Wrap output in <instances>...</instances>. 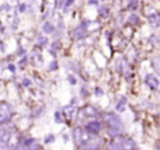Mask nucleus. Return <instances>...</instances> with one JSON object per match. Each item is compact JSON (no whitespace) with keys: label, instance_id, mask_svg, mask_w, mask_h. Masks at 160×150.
Segmentation results:
<instances>
[{"label":"nucleus","instance_id":"nucleus-1","mask_svg":"<svg viewBox=\"0 0 160 150\" xmlns=\"http://www.w3.org/2000/svg\"><path fill=\"white\" fill-rule=\"evenodd\" d=\"M104 122L107 123L110 132L112 135H115V136H118V135L122 132V122H121V119H119L118 115H115V114H105L104 115Z\"/></svg>","mask_w":160,"mask_h":150},{"label":"nucleus","instance_id":"nucleus-2","mask_svg":"<svg viewBox=\"0 0 160 150\" xmlns=\"http://www.w3.org/2000/svg\"><path fill=\"white\" fill-rule=\"evenodd\" d=\"M148 20L153 28L160 27V13L156 11L155 8H148Z\"/></svg>","mask_w":160,"mask_h":150},{"label":"nucleus","instance_id":"nucleus-3","mask_svg":"<svg viewBox=\"0 0 160 150\" xmlns=\"http://www.w3.org/2000/svg\"><path fill=\"white\" fill-rule=\"evenodd\" d=\"M11 108L7 103H0V123H6L10 118Z\"/></svg>","mask_w":160,"mask_h":150},{"label":"nucleus","instance_id":"nucleus-4","mask_svg":"<svg viewBox=\"0 0 160 150\" xmlns=\"http://www.w3.org/2000/svg\"><path fill=\"white\" fill-rule=\"evenodd\" d=\"M145 84H146L150 90H158L160 87L159 79L156 77L155 75H152V73H148V75L145 76Z\"/></svg>","mask_w":160,"mask_h":150},{"label":"nucleus","instance_id":"nucleus-5","mask_svg":"<svg viewBox=\"0 0 160 150\" xmlns=\"http://www.w3.org/2000/svg\"><path fill=\"white\" fill-rule=\"evenodd\" d=\"M86 131L93 135L98 133V132L101 131V123H100L98 121H88V122L86 123Z\"/></svg>","mask_w":160,"mask_h":150},{"label":"nucleus","instance_id":"nucleus-6","mask_svg":"<svg viewBox=\"0 0 160 150\" xmlns=\"http://www.w3.org/2000/svg\"><path fill=\"white\" fill-rule=\"evenodd\" d=\"M18 143H20V136H18V133H17L16 131H11V133H10V140H8V149H7V150H14V149H17Z\"/></svg>","mask_w":160,"mask_h":150},{"label":"nucleus","instance_id":"nucleus-7","mask_svg":"<svg viewBox=\"0 0 160 150\" xmlns=\"http://www.w3.org/2000/svg\"><path fill=\"white\" fill-rule=\"evenodd\" d=\"M121 145L124 150H133L135 149V142H133L131 138H122Z\"/></svg>","mask_w":160,"mask_h":150},{"label":"nucleus","instance_id":"nucleus-8","mask_svg":"<svg viewBox=\"0 0 160 150\" xmlns=\"http://www.w3.org/2000/svg\"><path fill=\"white\" fill-rule=\"evenodd\" d=\"M121 140H122V138L115 136V140H114L112 143H110V145H108L107 150H124V149H122V145H121Z\"/></svg>","mask_w":160,"mask_h":150},{"label":"nucleus","instance_id":"nucleus-9","mask_svg":"<svg viewBox=\"0 0 160 150\" xmlns=\"http://www.w3.org/2000/svg\"><path fill=\"white\" fill-rule=\"evenodd\" d=\"M84 114H86V117H90V118L98 117V112H97V109L94 108V107H91V105L86 107V108H84Z\"/></svg>","mask_w":160,"mask_h":150},{"label":"nucleus","instance_id":"nucleus-10","mask_svg":"<svg viewBox=\"0 0 160 150\" xmlns=\"http://www.w3.org/2000/svg\"><path fill=\"white\" fill-rule=\"evenodd\" d=\"M125 104H127V98L125 97H119V100H118V103H117V111L118 112H122L125 109Z\"/></svg>","mask_w":160,"mask_h":150},{"label":"nucleus","instance_id":"nucleus-11","mask_svg":"<svg viewBox=\"0 0 160 150\" xmlns=\"http://www.w3.org/2000/svg\"><path fill=\"white\" fill-rule=\"evenodd\" d=\"M128 22H129V25H138L139 22H141L139 16L138 14H131V16L128 17Z\"/></svg>","mask_w":160,"mask_h":150},{"label":"nucleus","instance_id":"nucleus-12","mask_svg":"<svg viewBox=\"0 0 160 150\" xmlns=\"http://www.w3.org/2000/svg\"><path fill=\"white\" fill-rule=\"evenodd\" d=\"M127 7L129 8V10H136V8L139 7V0H128Z\"/></svg>","mask_w":160,"mask_h":150},{"label":"nucleus","instance_id":"nucleus-13","mask_svg":"<svg viewBox=\"0 0 160 150\" xmlns=\"http://www.w3.org/2000/svg\"><path fill=\"white\" fill-rule=\"evenodd\" d=\"M150 62H152V66H153V69L156 70V72H159L160 73V59L159 58H152L150 59Z\"/></svg>","mask_w":160,"mask_h":150},{"label":"nucleus","instance_id":"nucleus-14","mask_svg":"<svg viewBox=\"0 0 160 150\" xmlns=\"http://www.w3.org/2000/svg\"><path fill=\"white\" fill-rule=\"evenodd\" d=\"M75 34H76V38H83L84 36V27H79Z\"/></svg>","mask_w":160,"mask_h":150},{"label":"nucleus","instance_id":"nucleus-15","mask_svg":"<svg viewBox=\"0 0 160 150\" xmlns=\"http://www.w3.org/2000/svg\"><path fill=\"white\" fill-rule=\"evenodd\" d=\"M52 30H53V28L51 27V24H48V22H47V24H44V31H45V32H52Z\"/></svg>","mask_w":160,"mask_h":150},{"label":"nucleus","instance_id":"nucleus-16","mask_svg":"<svg viewBox=\"0 0 160 150\" xmlns=\"http://www.w3.org/2000/svg\"><path fill=\"white\" fill-rule=\"evenodd\" d=\"M100 13H101L102 17H107V16H108V10H107L105 7H101V8H100Z\"/></svg>","mask_w":160,"mask_h":150},{"label":"nucleus","instance_id":"nucleus-17","mask_svg":"<svg viewBox=\"0 0 160 150\" xmlns=\"http://www.w3.org/2000/svg\"><path fill=\"white\" fill-rule=\"evenodd\" d=\"M96 94H97V95H102V91H101L100 89H96Z\"/></svg>","mask_w":160,"mask_h":150},{"label":"nucleus","instance_id":"nucleus-18","mask_svg":"<svg viewBox=\"0 0 160 150\" xmlns=\"http://www.w3.org/2000/svg\"><path fill=\"white\" fill-rule=\"evenodd\" d=\"M90 4H97V0H90Z\"/></svg>","mask_w":160,"mask_h":150},{"label":"nucleus","instance_id":"nucleus-19","mask_svg":"<svg viewBox=\"0 0 160 150\" xmlns=\"http://www.w3.org/2000/svg\"><path fill=\"white\" fill-rule=\"evenodd\" d=\"M69 4H72V0H68V6Z\"/></svg>","mask_w":160,"mask_h":150},{"label":"nucleus","instance_id":"nucleus-20","mask_svg":"<svg viewBox=\"0 0 160 150\" xmlns=\"http://www.w3.org/2000/svg\"><path fill=\"white\" fill-rule=\"evenodd\" d=\"M158 150H160V143H159V145H158Z\"/></svg>","mask_w":160,"mask_h":150},{"label":"nucleus","instance_id":"nucleus-21","mask_svg":"<svg viewBox=\"0 0 160 150\" xmlns=\"http://www.w3.org/2000/svg\"><path fill=\"white\" fill-rule=\"evenodd\" d=\"M133 150H135V149H133Z\"/></svg>","mask_w":160,"mask_h":150}]
</instances>
